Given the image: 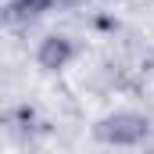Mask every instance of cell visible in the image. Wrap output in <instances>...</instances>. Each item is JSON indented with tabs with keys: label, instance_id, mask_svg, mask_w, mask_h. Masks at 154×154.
<instances>
[{
	"label": "cell",
	"instance_id": "7a4b0ae2",
	"mask_svg": "<svg viewBox=\"0 0 154 154\" xmlns=\"http://www.w3.org/2000/svg\"><path fill=\"white\" fill-rule=\"evenodd\" d=\"M36 65L43 72H65L72 61L79 57V47L68 32H47V36L36 43Z\"/></svg>",
	"mask_w": 154,
	"mask_h": 154
},
{
	"label": "cell",
	"instance_id": "3957f363",
	"mask_svg": "<svg viewBox=\"0 0 154 154\" xmlns=\"http://www.w3.org/2000/svg\"><path fill=\"white\" fill-rule=\"evenodd\" d=\"M4 7H7V0H0V18H4Z\"/></svg>",
	"mask_w": 154,
	"mask_h": 154
},
{
	"label": "cell",
	"instance_id": "6da1fadb",
	"mask_svg": "<svg viewBox=\"0 0 154 154\" xmlns=\"http://www.w3.org/2000/svg\"><path fill=\"white\" fill-rule=\"evenodd\" d=\"M93 136L104 147H111V151H136L151 136V118L143 111L118 108V111H108L104 118L93 122Z\"/></svg>",
	"mask_w": 154,
	"mask_h": 154
}]
</instances>
